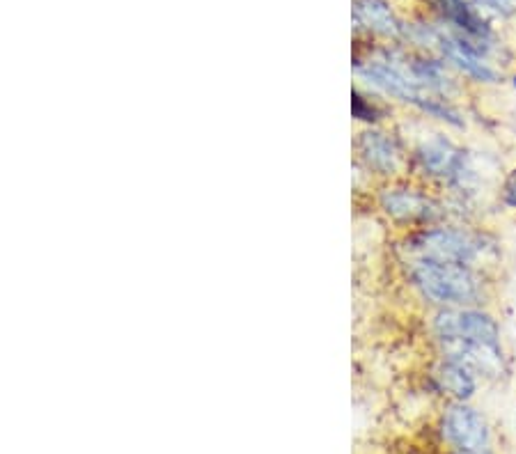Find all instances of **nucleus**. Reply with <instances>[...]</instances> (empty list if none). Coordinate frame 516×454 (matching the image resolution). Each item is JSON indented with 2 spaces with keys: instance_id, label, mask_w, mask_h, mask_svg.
<instances>
[{
  "instance_id": "obj_6",
  "label": "nucleus",
  "mask_w": 516,
  "mask_h": 454,
  "mask_svg": "<svg viewBox=\"0 0 516 454\" xmlns=\"http://www.w3.org/2000/svg\"><path fill=\"white\" fill-rule=\"evenodd\" d=\"M354 156L358 168L379 182L406 177L411 170V154L393 131L381 127H365L356 133Z\"/></svg>"
},
{
  "instance_id": "obj_12",
  "label": "nucleus",
  "mask_w": 516,
  "mask_h": 454,
  "mask_svg": "<svg viewBox=\"0 0 516 454\" xmlns=\"http://www.w3.org/2000/svg\"><path fill=\"white\" fill-rule=\"evenodd\" d=\"M512 88H514V90H516V74H514V76H512Z\"/></svg>"
},
{
  "instance_id": "obj_11",
  "label": "nucleus",
  "mask_w": 516,
  "mask_h": 454,
  "mask_svg": "<svg viewBox=\"0 0 516 454\" xmlns=\"http://www.w3.org/2000/svg\"><path fill=\"white\" fill-rule=\"evenodd\" d=\"M498 198H500V205L505 209L516 211V166L505 175L503 184H500Z\"/></svg>"
},
{
  "instance_id": "obj_10",
  "label": "nucleus",
  "mask_w": 516,
  "mask_h": 454,
  "mask_svg": "<svg viewBox=\"0 0 516 454\" xmlns=\"http://www.w3.org/2000/svg\"><path fill=\"white\" fill-rule=\"evenodd\" d=\"M351 115H354L356 122H363L365 127H379L386 120L388 108L372 92L354 88V92H351Z\"/></svg>"
},
{
  "instance_id": "obj_5",
  "label": "nucleus",
  "mask_w": 516,
  "mask_h": 454,
  "mask_svg": "<svg viewBox=\"0 0 516 454\" xmlns=\"http://www.w3.org/2000/svg\"><path fill=\"white\" fill-rule=\"evenodd\" d=\"M409 154L411 170H416L422 184H441L455 193L471 191L475 172L468 154L445 133L422 138Z\"/></svg>"
},
{
  "instance_id": "obj_4",
  "label": "nucleus",
  "mask_w": 516,
  "mask_h": 454,
  "mask_svg": "<svg viewBox=\"0 0 516 454\" xmlns=\"http://www.w3.org/2000/svg\"><path fill=\"white\" fill-rule=\"evenodd\" d=\"M374 202L386 221L409 232L445 223L448 218L445 202L436 198L427 184L411 182L406 177L381 182L374 193Z\"/></svg>"
},
{
  "instance_id": "obj_1",
  "label": "nucleus",
  "mask_w": 516,
  "mask_h": 454,
  "mask_svg": "<svg viewBox=\"0 0 516 454\" xmlns=\"http://www.w3.org/2000/svg\"><path fill=\"white\" fill-rule=\"evenodd\" d=\"M434 340L443 354L480 374L503 372V338L494 315L484 308H439L432 315Z\"/></svg>"
},
{
  "instance_id": "obj_2",
  "label": "nucleus",
  "mask_w": 516,
  "mask_h": 454,
  "mask_svg": "<svg viewBox=\"0 0 516 454\" xmlns=\"http://www.w3.org/2000/svg\"><path fill=\"white\" fill-rule=\"evenodd\" d=\"M406 276L422 301L439 308H482L489 296V283L478 266L409 260Z\"/></svg>"
},
{
  "instance_id": "obj_8",
  "label": "nucleus",
  "mask_w": 516,
  "mask_h": 454,
  "mask_svg": "<svg viewBox=\"0 0 516 454\" xmlns=\"http://www.w3.org/2000/svg\"><path fill=\"white\" fill-rule=\"evenodd\" d=\"M478 377L480 374L471 365L450 356H441L432 370L434 386L439 388V393L450 397V402H471L478 393Z\"/></svg>"
},
{
  "instance_id": "obj_7",
  "label": "nucleus",
  "mask_w": 516,
  "mask_h": 454,
  "mask_svg": "<svg viewBox=\"0 0 516 454\" xmlns=\"http://www.w3.org/2000/svg\"><path fill=\"white\" fill-rule=\"evenodd\" d=\"M441 438L452 454H494L484 413L468 402H450L441 413Z\"/></svg>"
},
{
  "instance_id": "obj_3",
  "label": "nucleus",
  "mask_w": 516,
  "mask_h": 454,
  "mask_svg": "<svg viewBox=\"0 0 516 454\" xmlns=\"http://www.w3.org/2000/svg\"><path fill=\"white\" fill-rule=\"evenodd\" d=\"M402 248L409 260L450 262L482 269V262L489 260L496 244L489 234L480 230H471V227L464 225L439 223L406 232Z\"/></svg>"
},
{
  "instance_id": "obj_9",
  "label": "nucleus",
  "mask_w": 516,
  "mask_h": 454,
  "mask_svg": "<svg viewBox=\"0 0 516 454\" xmlns=\"http://www.w3.org/2000/svg\"><path fill=\"white\" fill-rule=\"evenodd\" d=\"M356 23L365 28L370 35L386 37V39H400L404 37V26L397 19L386 0H356L354 7Z\"/></svg>"
}]
</instances>
